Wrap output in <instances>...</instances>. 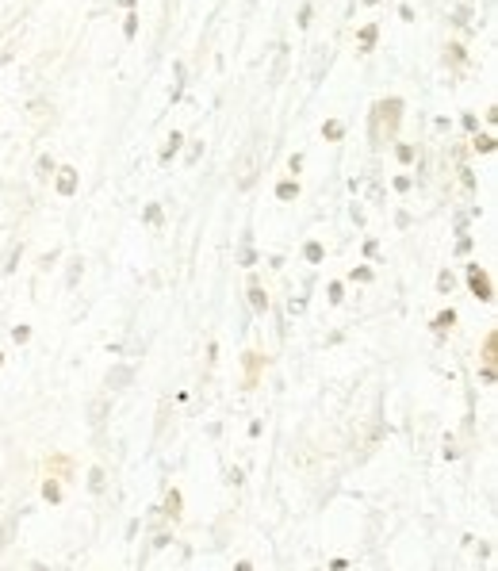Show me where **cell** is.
<instances>
[{"label":"cell","instance_id":"1","mask_svg":"<svg viewBox=\"0 0 498 571\" xmlns=\"http://www.w3.org/2000/svg\"><path fill=\"white\" fill-rule=\"evenodd\" d=\"M257 176H261V146L249 142V146L238 154V161H234V184L238 188H249Z\"/></svg>","mask_w":498,"mask_h":571},{"label":"cell","instance_id":"2","mask_svg":"<svg viewBox=\"0 0 498 571\" xmlns=\"http://www.w3.org/2000/svg\"><path fill=\"white\" fill-rule=\"evenodd\" d=\"M58 192H61V196H73V192H77V173H73V169H61V173H58Z\"/></svg>","mask_w":498,"mask_h":571},{"label":"cell","instance_id":"3","mask_svg":"<svg viewBox=\"0 0 498 571\" xmlns=\"http://www.w3.org/2000/svg\"><path fill=\"white\" fill-rule=\"evenodd\" d=\"M103 414H107V399H96V403L88 407V422L100 425V422H103Z\"/></svg>","mask_w":498,"mask_h":571},{"label":"cell","instance_id":"4","mask_svg":"<svg viewBox=\"0 0 498 571\" xmlns=\"http://www.w3.org/2000/svg\"><path fill=\"white\" fill-rule=\"evenodd\" d=\"M471 288H475V292L483 295V299H491V284H487V276H483V272H479V268L471 272Z\"/></svg>","mask_w":498,"mask_h":571},{"label":"cell","instance_id":"5","mask_svg":"<svg viewBox=\"0 0 498 571\" xmlns=\"http://www.w3.org/2000/svg\"><path fill=\"white\" fill-rule=\"evenodd\" d=\"M249 303H253L257 311H264V303H268V299H264V292L257 288V284H253V292H249Z\"/></svg>","mask_w":498,"mask_h":571},{"label":"cell","instance_id":"6","mask_svg":"<svg viewBox=\"0 0 498 571\" xmlns=\"http://www.w3.org/2000/svg\"><path fill=\"white\" fill-rule=\"evenodd\" d=\"M88 479H92V483H88L92 491H103V471H100V468H92V475H88Z\"/></svg>","mask_w":498,"mask_h":571},{"label":"cell","instance_id":"7","mask_svg":"<svg viewBox=\"0 0 498 571\" xmlns=\"http://www.w3.org/2000/svg\"><path fill=\"white\" fill-rule=\"evenodd\" d=\"M284 54H288V50H280V58H276V69H272V85H280V73H284Z\"/></svg>","mask_w":498,"mask_h":571},{"label":"cell","instance_id":"8","mask_svg":"<svg viewBox=\"0 0 498 571\" xmlns=\"http://www.w3.org/2000/svg\"><path fill=\"white\" fill-rule=\"evenodd\" d=\"M475 150H483V154H491V150H495V138H479V142H475Z\"/></svg>","mask_w":498,"mask_h":571},{"label":"cell","instance_id":"9","mask_svg":"<svg viewBox=\"0 0 498 571\" xmlns=\"http://www.w3.org/2000/svg\"><path fill=\"white\" fill-rule=\"evenodd\" d=\"M295 196V184H280V200H292Z\"/></svg>","mask_w":498,"mask_h":571}]
</instances>
